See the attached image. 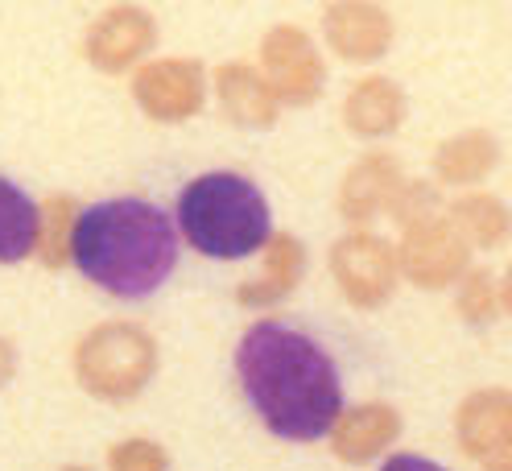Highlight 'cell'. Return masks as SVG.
<instances>
[{"instance_id": "26", "label": "cell", "mask_w": 512, "mask_h": 471, "mask_svg": "<svg viewBox=\"0 0 512 471\" xmlns=\"http://www.w3.org/2000/svg\"><path fill=\"white\" fill-rule=\"evenodd\" d=\"M496 294H500V306L512 314V265L504 269V277H500V290H496Z\"/></svg>"}, {"instance_id": "22", "label": "cell", "mask_w": 512, "mask_h": 471, "mask_svg": "<svg viewBox=\"0 0 512 471\" xmlns=\"http://www.w3.org/2000/svg\"><path fill=\"white\" fill-rule=\"evenodd\" d=\"M108 471H170V455H166L162 443L133 434V438H120V443H112Z\"/></svg>"}, {"instance_id": "19", "label": "cell", "mask_w": 512, "mask_h": 471, "mask_svg": "<svg viewBox=\"0 0 512 471\" xmlns=\"http://www.w3.org/2000/svg\"><path fill=\"white\" fill-rule=\"evenodd\" d=\"M38 248V203L17 182L0 178V261L17 265Z\"/></svg>"}, {"instance_id": "5", "label": "cell", "mask_w": 512, "mask_h": 471, "mask_svg": "<svg viewBox=\"0 0 512 471\" xmlns=\"http://www.w3.org/2000/svg\"><path fill=\"white\" fill-rule=\"evenodd\" d=\"M397 273V248L368 228L347 232L331 244V277L339 294L360 310H376L389 302L397 290Z\"/></svg>"}, {"instance_id": "11", "label": "cell", "mask_w": 512, "mask_h": 471, "mask_svg": "<svg viewBox=\"0 0 512 471\" xmlns=\"http://www.w3.org/2000/svg\"><path fill=\"white\" fill-rule=\"evenodd\" d=\"M455 438L471 459L500 463L512 455V389L488 385L459 401L455 410Z\"/></svg>"}, {"instance_id": "17", "label": "cell", "mask_w": 512, "mask_h": 471, "mask_svg": "<svg viewBox=\"0 0 512 471\" xmlns=\"http://www.w3.org/2000/svg\"><path fill=\"white\" fill-rule=\"evenodd\" d=\"M500 166V141L488 129H463L434 149V174L451 186H475Z\"/></svg>"}, {"instance_id": "7", "label": "cell", "mask_w": 512, "mask_h": 471, "mask_svg": "<svg viewBox=\"0 0 512 471\" xmlns=\"http://www.w3.org/2000/svg\"><path fill=\"white\" fill-rule=\"evenodd\" d=\"M471 244L455 232L446 215H426L409 224L397 244V269L422 290H446L471 269Z\"/></svg>"}, {"instance_id": "25", "label": "cell", "mask_w": 512, "mask_h": 471, "mask_svg": "<svg viewBox=\"0 0 512 471\" xmlns=\"http://www.w3.org/2000/svg\"><path fill=\"white\" fill-rule=\"evenodd\" d=\"M17 376V343L9 335H0V389Z\"/></svg>"}, {"instance_id": "24", "label": "cell", "mask_w": 512, "mask_h": 471, "mask_svg": "<svg viewBox=\"0 0 512 471\" xmlns=\"http://www.w3.org/2000/svg\"><path fill=\"white\" fill-rule=\"evenodd\" d=\"M380 471H446V467L434 459H422V455H389L380 463Z\"/></svg>"}, {"instance_id": "13", "label": "cell", "mask_w": 512, "mask_h": 471, "mask_svg": "<svg viewBox=\"0 0 512 471\" xmlns=\"http://www.w3.org/2000/svg\"><path fill=\"white\" fill-rule=\"evenodd\" d=\"M401 434V414L389 401H364L339 414L331 426V451L343 463H368L380 451H389Z\"/></svg>"}, {"instance_id": "3", "label": "cell", "mask_w": 512, "mask_h": 471, "mask_svg": "<svg viewBox=\"0 0 512 471\" xmlns=\"http://www.w3.org/2000/svg\"><path fill=\"white\" fill-rule=\"evenodd\" d=\"M178 228L190 248L215 261H240L269 244V199L261 186L232 170H211L182 186Z\"/></svg>"}, {"instance_id": "20", "label": "cell", "mask_w": 512, "mask_h": 471, "mask_svg": "<svg viewBox=\"0 0 512 471\" xmlns=\"http://www.w3.org/2000/svg\"><path fill=\"white\" fill-rule=\"evenodd\" d=\"M75 219H79V207L71 199H46L38 203V248L34 253L50 265V269H62L71 261V236H75Z\"/></svg>"}, {"instance_id": "14", "label": "cell", "mask_w": 512, "mask_h": 471, "mask_svg": "<svg viewBox=\"0 0 512 471\" xmlns=\"http://www.w3.org/2000/svg\"><path fill=\"white\" fill-rule=\"evenodd\" d=\"M405 91L397 79L389 75H364L347 87V100H343V120L356 137H389L405 124Z\"/></svg>"}, {"instance_id": "27", "label": "cell", "mask_w": 512, "mask_h": 471, "mask_svg": "<svg viewBox=\"0 0 512 471\" xmlns=\"http://www.w3.org/2000/svg\"><path fill=\"white\" fill-rule=\"evenodd\" d=\"M484 471H512V459H500V463H488Z\"/></svg>"}, {"instance_id": "8", "label": "cell", "mask_w": 512, "mask_h": 471, "mask_svg": "<svg viewBox=\"0 0 512 471\" xmlns=\"http://www.w3.org/2000/svg\"><path fill=\"white\" fill-rule=\"evenodd\" d=\"M133 100L153 120H190L203 112L207 100V71L195 58H153L133 75Z\"/></svg>"}, {"instance_id": "28", "label": "cell", "mask_w": 512, "mask_h": 471, "mask_svg": "<svg viewBox=\"0 0 512 471\" xmlns=\"http://www.w3.org/2000/svg\"><path fill=\"white\" fill-rule=\"evenodd\" d=\"M58 471H95V467H87V463H67V467H58Z\"/></svg>"}, {"instance_id": "9", "label": "cell", "mask_w": 512, "mask_h": 471, "mask_svg": "<svg viewBox=\"0 0 512 471\" xmlns=\"http://www.w3.org/2000/svg\"><path fill=\"white\" fill-rule=\"evenodd\" d=\"M157 42V25L145 9L137 5H112L104 9L100 17H95L87 25V34H83V54L95 71H104V75H124V71H133L137 62L153 50Z\"/></svg>"}, {"instance_id": "16", "label": "cell", "mask_w": 512, "mask_h": 471, "mask_svg": "<svg viewBox=\"0 0 512 471\" xmlns=\"http://www.w3.org/2000/svg\"><path fill=\"white\" fill-rule=\"evenodd\" d=\"M302 273H306V248H302V240L290 236V232H273L269 244H265L261 277L240 281L236 302L252 306V310H265V306H273L281 298H290V290L302 281Z\"/></svg>"}, {"instance_id": "2", "label": "cell", "mask_w": 512, "mask_h": 471, "mask_svg": "<svg viewBox=\"0 0 512 471\" xmlns=\"http://www.w3.org/2000/svg\"><path fill=\"white\" fill-rule=\"evenodd\" d=\"M71 261L112 298H149L178 265V228L149 199H104L83 207L71 236Z\"/></svg>"}, {"instance_id": "21", "label": "cell", "mask_w": 512, "mask_h": 471, "mask_svg": "<svg viewBox=\"0 0 512 471\" xmlns=\"http://www.w3.org/2000/svg\"><path fill=\"white\" fill-rule=\"evenodd\" d=\"M455 286H459L455 306H459V314L467 323H492L496 319L500 294H496V277L488 269H467Z\"/></svg>"}, {"instance_id": "6", "label": "cell", "mask_w": 512, "mask_h": 471, "mask_svg": "<svg viewBox=\"0 0 512 471\" xmlns=\"http://www.w3.org/2000/svg\"><path fill=\"white\" fill-rule=\"evenodd\" d=\"M261 75L277 104L306 108L323 96L327 87V62L318 54L314 38L298 25H273L261 38Z\"/></svg>"}, {"instance_id": "18", "label": "cell", "mask_w": 512, "mask_h": 471, "mask_svg": "<svg viewBox=\"0 0 512 471\" xmlns=\"http://www.w3.org/2000/svg\"><path fill=\"white\" fill-rule=\"evenodd\" d=\"M446 219L475 248H500L512 240V207L488 191H463L446 207Z\"/></svg>"}, {"instance_id": "23", "label": "cell", "mask_w": 512, "mask_h": 471, "mask_svg": "<svg viewBox=\"0 0 512 471\" xmlns=\"http://www.w3.org/2000/svg\"><path fill=\"white\" fill-rule=\"evenodd\" d=\"M434 207H438V191H434V186H430V182H409V178H405V186L397 191L389 215L397 219L401 228H409V224H418V219L434 215Z\"/></svg>"}, {"instance_id": "1", "label": "cell", "mask_w": 512, "mask_h": 471, "mask_svg": "<svg viewBox=\"0 0 512 471\" xmlns=\"http://www.w3.org/2000/svg\"><path fill=\"white\" fill-rule=\"evenodd\" d=\"M236 372L256 418L277 438L318 443L343 414V385L331 352L290 323H252L240 335Z\"/></svg>"}, {"instance_id": "4", "label": "cell", "mask_w": 512, "mask_h": 471, "mask_svg": "<svg viewBox=\"0 0 512 471\" xmlns=\"http://www.w3.org/2000/svg\"><path fill=\"white\" fill-rule=\"evenodd\" d=\"M157 372V339L128 319H108L75 343V376L100 401H133Z\"/></svg>"}, {"instance_id": "10", "label": "cell", "mask_w": 512, "mask_h": 471, "mask_svg": "<svg viewBox=\"0 0 512 471\" xmlns=\"http://www.w3.org/2000/svg\"><path fill=\"white\" fill-rule=\"evenodd\" d=\"M405 186V170L393 153L372 149L347 166L339 182V215L351 224V232H364L380 211H389L397 191Z\"/></svg>"}, {"instance_id": "12", "label": "cell", "mask_w": 512, "mask_h": 471, "mask_svg": "<svg viewBox=\"0 0 512 471\" xmlns=\"http://www.w3.org/2000/svg\"><path fill=\"white\" fill-rule=\"evenodd\" d=\"M327 42L343 62H376L393 46V17L368 0H339L323 9Z\"/></svg>"}, {"instance_id": "15", "label": "cell", "mask_w": 512, "mask_h": 471, "mask_svg": "<svg viewBox=\"0 0 512 471\" xmlns=\"http://www.w3.org/2000/svg\"><path fill=\"white\" fill-rule=\"evenodd\" d=\"M215 96H219L223 116L232 124H244V129H269L281 112L265 75L248 67V62H223L215 71Z\"/></svg>"}]
</instances>
